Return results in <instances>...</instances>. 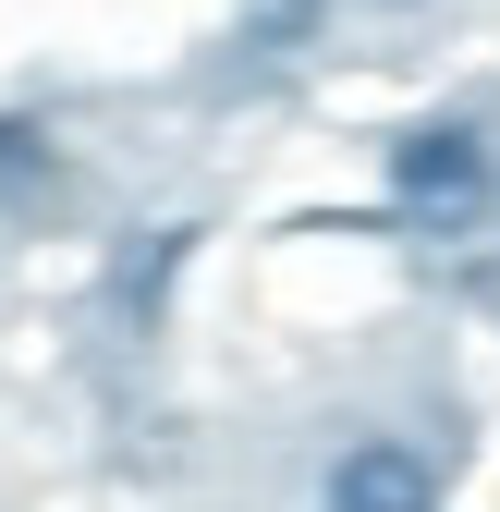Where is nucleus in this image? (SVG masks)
<instances>
[{"instance_id":"f257e3e1","label":"nucleus","mask_w":500,"mask_h":512,"mask_svg":"<svg viewBox=\"0 0 500 512\" xmlns=\"http://www.w3.org/2000/svg\"><path fill=\"white\" fill-rule=\"evenodd\" d=\"M488 183H500V171H488V147L464 135V122H415V135L391 147V196H403L415 220H476Z\"/></svg>"},{"instance_id":"f03ea898","label":"nucleus","mask_w":500,"mask_h":512,"mask_svg":"<svg viewBox=\"0 0 500 512\" xmlns=\"http://www.w3.org/2000/svg\"><path fill=\"white\" fill-rule=\"evenodd\" d=\"M330 512H440V476L415 439H354L330 464Z\"/></svg>"},{"instance_id":"7ed1b4c3","label":"nucleus","mask_w":500,"mask_h":512,"mask_svg":"<svg viewBox=\"0 0 500 512\" xmlns=\"http://www.w3.org/2000/svg\"><path fill=\"white\" fill-rule=\"evenodd\" d=\"M318 25V0H244V49H293Z\"/></svg>"},{"instance_id":"20e7f679","label":"nucleus","mask_w":500,"mask_h":512,"mask_svg":"<svg viewBox=\"0 0 500 512\" xmlns=\"http://www.w3.org/2000/svg\"><path fill=\"white\" fill-rule=\"evenodd\" d=\"M13 159H25V135H13V122H0V171H13Z\"/></svg>"}]
</instances>
